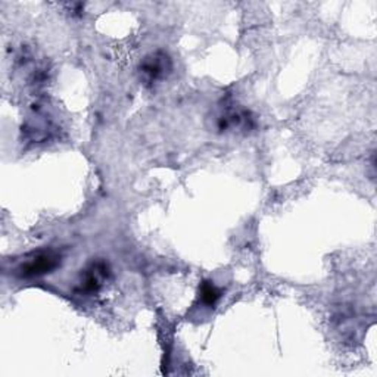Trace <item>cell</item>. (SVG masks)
Masks as SVG:
<instances>
[{"mask_svg":"<svg viewBox=\"0 0 377 377\" xmlns=\"http://www.w3.org/2000/svg\"><path fill=\"white\" fill-rule=\"evenodd\" d=\"M61 260L53 252H39L35 253L30 260L19 265V274L22 277H35L46 273H52L59 265Z\"/></svg>","mask_w":377,"mask_h":377,"instance_id":"1","label":"cell"},{"mask_svg":"<svg viewBox=\"0 0 377 377\" xmlns=\"http://www.w3.org/2000/svg\"><path fill=\"white\" fill-rule=\"evenodd\" d=\"M218 298H220V292L217 291V287L214 284L205 283L202 286V299H204L205 304H208V305L215 304Z\"/></svg>","mask_w":377,"mask_h":377,"instance_id":"3","label":"cell"},{"mask_svg":"<svg viewBox=\"0 0 377 377\" xmlns=\"http://www.w3.org/2000/svg\"><path fill=\"white\" fill-rule=\"evenodd\" d=\"M171 64L170 59L161 53H155L152 57L146 58V61L142 65V72L149 81L161 80L170 71Z\"/></svg>","mask_w":377,"mask_h":377,"instance_id":"2","label":"cell"}]
</instances>
